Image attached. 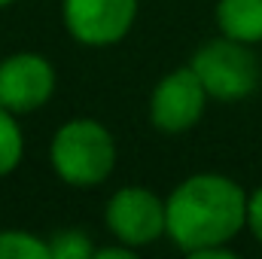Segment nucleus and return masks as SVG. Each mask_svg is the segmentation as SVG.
<instances>
[{"label":"nucleus","instance_id":"obj_1","mask_svg":"<svg viewBox=\"0 0 262 259\" xmlns=\"http://www.w3.org/2000/svg\"><path fill=\"white\" fill-rule=\"evenodd\" d=\"M168 238L192 259H232V241L247 229V192L226 174H192L165 198Z\"/></svg>","mask_w":262,"mask_h":259},{"label":"nucleus","instance_id":"obj_2","mask_svg":"<svg viewBox=\"0 0 262 259\" xmlns=\"http://www.w3.org/2000/svg\"><path fill=\"white\" fill-rule=\"evenodd\" d=\"M116 159H119L116 137L104 122L89 116L67 119L64 125H58L49 143V162L55 177L73 189L101 186L113 174Z\"/></svg>","mask_w":262,"mask_h":259},{"label":"nucleus","instance_id":"obj_3","mask_svg":"<svg viewBox=\"0 0 262 259\" xmlns=\"http://www.w3.org/2000/svg\"><path fill=\"white\" fill-rule=\"evenodd\" d=\"M189 67L201 79L204 92L223 104L244 101L259 89V58L253 55V46L223 34L198 46Z\"/></svg>","mask_w":262,"mask_h":259},{"label":"nucleus","instance_id":"obj_4","mask_svg":"<svg viewBox=\"0 0 262 259\" xmlns=\"http://www.w3.org/2000/svg\"><path fill=\"white\" fill-rule=\"evenodd\" d=\"M104 226L119 244L131 250L149 247L168 235L165 198H159L146 186H122L107 198Z\"/></svg>","mask_w":262,"mask_h":259},{"label":"nucleus","instance_id":"obj_5","mask_svg":"<svg viewBox=\"0 0 262 259\" xmlns=\"http://www.w3.org/2000/svg\"><path fill=\"white\" fill-rule=\"evenodd\" d=\"M140 0H61L64 31L89 49L122 43L137 21Z\"/></svg>","mask_w":262,"mask_h":259},{"label":"nucleus","instance_id":"obj_6","mask_svg":"<svg viewBox=\"0 0 262 259\" xmlns=\"http://www.w3.org/2000/svg\"><path fill=\"white\" fill-rule=\"evenodd\" d=\"M58 89L55 64L40 52H12L0 61V107L15 116L37 113Z\"/></svg>","mask_w":262,"mask_h":259},{"label":"nucleus","instance_id":"obj_7","mask_svg":"<svg viewBox=\"0 0 262 259\" xmlns=\"http://www.w3.org/2000/svg\"><path fill=\"white\" fill-rule=\"evenodd\" d=\"M207 101L210 95L204 92L195 70L189 64L177 67L156 82L149 95V122L162 134H183L201 122Z\"/></svg>","mask_w":262,"mask_h":259},{"label":"nucleus","instance_id":"obj_8","mask_svg":"<svg viewBox=\"0 0 262 259\" xmlns=\"http://www.w3.org/2000/svg\"><path fill=\"white\" fill-rule=\"evenodd\" d=\"M213 18L223 37L247 46L262 43V0H216Z\"/></svg>","mask_w":262,"mask_h":259},{"label":"nucleus","instance_id":"obj_9","mask_svg":"<svg viewBox=\"0 0 262 259\" xmlns=\"http://www.w3.org/2000/svg\"><path fill=\"white\" fill-rule=\"evenodd\" d=\"M25 159V134L18 125V116L6 107H0V177L12 174Z\"/></svg>","mask_w":262,"mask_h":259},{"label":"nucleus","instance_id":"obj_10","mask_svg":"<svg viewBox=\"0 0 262 259\" xmlns=\"http://www.w3.org/2000/svg\"><path fill=\"white\" fill-rule=\"evenodd\" d=\"M0 259H52L49 241L25 232V229H3L0 232Z\"/></svg>","mask_w":262,"mask_h":259},{"label":"nucleus","instance_id":"obj_11","mask_svg":"<svg viewBox=\"0 0 262 259\" xmlns=\"http://www.w3.org/2000/svg\"><path fill=\"white\" fill-rule=\"evenodd\" d=\"M52 259H95V244L82 229H61L49 238Z\"/></svg>","mask_w":262,"mask_h":259},{"label":"nucleus","instance_id":"obj_12","mask_svg":"<svg viewBox=\"0 0 262 259\" xmlns=\"http://www.w3.org/2000/svg\"><path fill=\"white\" fill-rule=\"evenodd\" d=\"M247 229L262 244V186H256L253 192L247 195Z\"/></svg>","mask_w":262,"mask_h":259},{"label":"nucleus","instance_id":"obj_13","mask_svg":"<svg viewBox=\"0 0 262 259\" xmlns=\"http://www.w3.org/2000/svg\"><path fill=\"white\" fill-rule=\"evenodd\" d=\"M134 256V250L125 247V244H113V247H95V259H131Z\"/></svg>","mask_w":262,"mask_h":259},{"label":"nucleus","instance_id":"obj_14","mask_svg":"<svg viewBox=\"0 0 262 259\" xmlns=\"http://www.w3.org/2000/svg\"><path fill=\"white\" fill-rule=\"evenodd\" d=\"M15 0H0V9H6V6H12Z\"/></svg>","mask_w":262,"mask_h":259}]
</instances>
